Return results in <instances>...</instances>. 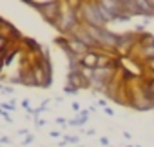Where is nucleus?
I'll use <instances>...</instances> for the list:
<instances>
[{
    "label": "nucleus",
    "mask_w": 154,
    "mask_h": 147,
    "mask_svg": "<svg viewBox=\"0 0 154 147\" xmlns=\"http://www.w3.org/2000/svg\"><path fill=\"white\" fill-rule=\"evenodd\" d=\"M76 15H78L80 22L84 26H94V27H105V22L102 20L98 9H96V4L87 0V2H82L78 8H76Z\"/></svg>",
    "instance_id": "nucleus-1"
},
{
    "label": "nucleus",
    "mask_w": 154,
    "mask_h": 147,
    "mask_svg": "<svg viewBox=\"0 0 154 147\" xmlns=\"http://www.w3.org/2000/svg\"><path fill=\"white\" fill-rule=\"evenodd\" d=\"M138 45V33L136 31H127V33H118L116 35V45L114 51L118 56H131L132 51Z\"/></svg>",
    "instance_id": "nucleus-2"
},
{
    "label": "nucleus",
    "mask_w": 154,
    "mask_h": 147,
    "mask_svg": "<svg viewBox=\"0 0 154 147\" xmlns=\"http://www.w3.org/2000/svg\"><path fill=\"white\" fill-rule=\"evenodd\" d=\"M82 22H80V18H78V15H76V9H72V8H67L65 11H62V15H60V18H58V22H56V29H58V33L60 35H63V36H69L76 27H78Z\"/></svg>",
    "instance_id": "nucleus-3"
},
{
    "label": "nucleus",
    "mask_w": 154,
    "mask_h": 147,
    "mask_svg": "<svg viewBox=\"0 0 154 147\" xmlns=\"http://www.w3.org/2000/svg\"><path fill=\"white\" fill-rule=\"evenodd\" d=\"M33 8L51 26H56V22H58V18L62 15V4H60V0H51V2H47V4H40V6H33Z\"/></svg>",
    "instance_id": "nucleus-4"
},
{
    "label": "nucleus",
    "mask_w": 154,
    "mask_h": 147,
    "mask_svg": "<svg viewBox=\"0 0 154 147\" xmlns=\"http://www.w3.org/2000/svg\"><path fill=\"white\" fill-rule=\"evenodd\" d=\"M67 86H72L74 89H89V82L84 78L80 71H67Z\"/></svg>",
    "instance_id": "nucleus-5"
},
{
    "label": "nucleus",
    "mask_w": 154,
    "mask_h": 147,
    "mask_svg": "<svg viewBox=\"0 0 154 147\" xmlns=\"http://www.w3.org/2000/svg\"><path fill=\"white\" fill-rule=\"evenodd\" d=\"M93 77H94L96 80L103 82V84H109L111 80H114V78H116V71H114V69H111V67H96Z\"/></svg>",
    "instance_id": "nucleus-6"
},
{
    "label": "nucleus",
    "mask_w": 154,
    "mask_h": 147,
    "mask_svg": "<svg viewBox=\"0 0 154 147\" xmlns=\"http://www.w3.org/2000/svg\"><path fill=\"white\" fill-rule=\"evenodd\" d=\"M80 64H82V67L96 69V65H98V49H91L84 56H80Z\"/></svg>",
    "instance_id": "nucleus-7"
},
{
    "label": "nucleus",
    "mask_w": 154,
    "mask_h": 147,
    "mask_svg": "<svg viewBox=\"0 0 154 147\" xmlns=\"http://www.w3.org/2000/svg\"><path fill=\"white\" fill-rule=\"evenodd\" d=\"M67 45H69V49H71L76 56H84L87 51H91L85 44H82L80 40H76V38H72V36H67Z\"/></svg>",
    "instance_id": "nucleus-8"
},
{
    "label": "nucleus",
    "mask_w": 154,
    "mask_h": 147,
    "mask_svg": "<svg viewBox=\"0 0 154 147\" xmlns=\"http://www.w3.org/2000/svg\"><path fill=\"white\" fill-rule=\"evenodd\" d=\"M20 80H22V86H27V87H38L36 78H35V75H33L31 65L26 67V69H22V73H20Z\"/></svg>",
    "instance_id": "nucleus-9"
},
{
    "label": "nucleus",
    "mask_w": 154,
    "mask_h": 147,
    "mask_svg": "<svg viewBox=\"0 0 154 147\" xmlns=\"http://www.w3.org/2000/svg\"><path fill=\"white\" fill-rule=\"evenodd\" d=\"M134 2H136V6H138V9H140L141 17H147V18L154 17V9H152V6H150L149 0H134Z\"/></svg>",
    "instance_id": "nucleus-10"
},
{
    "label": "nucleus",
    "mask_w": 154,
    "mask_h": 147,
    "mask_svg": "<svg viewBox=\"0 0 154 147\" xmlns=\"http://www.w3.org/2000/svg\"><path fill=\"white\" fill-rule=\"evenodd\" d=\"M94 4H96V9H98V13H100V17H102V20L105 22V26L109 24V22H114V15L107 9V8H103L98 0H94Z\"/></svg>",
    "instance_id": "nucleus-11"
},
{
    "label": "nucleus",
    "mask_w": 154,
    "mask_h": 147,
    "mask_svg": "<svg viewBox=\"0 0 154 147\" xmlns=\"http://www.w3.org/2000/svg\"><path fill=\"white\" fill-rule=\"evenodd\" d=\"M22 44H24V47H27L29 53H36V55H40L42 45H40L36 40H33V38H29V36H24V38H22Z\"/></svg>",
    "instance_id": "nucleus-12"
},
{
    "label": "nucleus",
    "mask_w": 154,
    "mask_h": 147,
    "mask_svg": "<svg viewBox=\"0 0 154 147\" xmlns=\"http://www.w3.org/2000/svg\"><path fill=\"white\" fill-rule=\"evenodd\" d=\"M122 9L127 15H131V17H141V13H140V9H138V6H136L134 0H127L125 4H122Z\"/></svg>",
    "instance_id": "nucleus-13"
},
{
    "label": "nucleus",
    "mask_w": 154,
    "mask_h": 147,
    "mask_svg": "<svg viewBox=\"0 0 154 147\" xmlns=\"http://www.w3.org/2000/svg\"><path fill=\"white\" fill-rule=\"evenodd\" d=\"M154 44V35L149 33V31H143V33H138V45L143 47V45H150Z\"/></svg>",
    "instance_id": "nucleus-14"
},
{
    "label": "nucleus",
    "mask_w": 154,
    "mask_h": 147,
    "mask_svg": "<svg viewBox=\"0 0 154 147\" xmlns=\"http://www.w3.org/2000/svg\"><path fill=\"white\" fill-rule=\"evenodd\" d=\"M11 47H13V42L8 38V35H6V33L0 31V55H6Z\"/></svg>",
    "instance_id": "nucleus-15"
},
{
    "label": "nucleus",
    "mask_w": 154,
    "mask_h": 147,
    "mask_svg": "<svg viewBox=\"0 0 154 147\" xmlns=\"http://www.w3.org/2000/svg\"><path fill=\"white\" fill-rule=\"evenodd\" d=\"M76 120L80 122V125H84V124L89 120V109H87V111H80V113H78V118H76Z\"/></svg>",
    "instance_id": "nucleus-16"
},
{
    "label": "nucleus",
    "mask_w": 154,
    "mask_h": 147,
    "mask_svg": "<svg viewBox=\"0 0 154 147\" xmlns=\"http://www.w3.org/2000/svg\"><path fill=\"white\" fill-rule=\"evenodd\" d=\"M63 142H65V143H67V142H69V143H76V142H78V136H72V134H65V136H63Z\"/></svg>",
    "instance_id": "nucleus-17"
},
{
    "label": "nucleus",
    "mask_w": 154,
    "mask_h": 147,
    "mask_svg": "<svg viewBox=\"0 0 154 147\" xmlns=\"http://www.w3.org/2000/svg\"><path fill=\"white\" fill-rule=\"evenodd\" d=\"M63 93H65V95H76V93H78V89H74L72 86H67V84H65V87H63Z\"/></svg>",
    "instance_id": "nucleus-18"
},
{
    "label": "nucleus",
    "mask_w": 154,
    "mask_h": 147,
    "mask_svg": "<svg viewBox=\"0 0 154 147\" xmlns=\"http://www.w3.org/2000/svg\"><path fill=\"white\" fill-rule=\"evenodd\" d=\"M2 109H4V111H13V109H15V102L11 100L9 104H2Z\"/></svg>",
    "instance_id": "nucleus-19"
},
{
    "label": "nucleus",
    "mask_w": 154,
    "mask_h": 147,
    "mask_svg": "<svg viewBox=\"0 0 154 147\" xmlns=\"http://www.w3.org/2000/svg\"><path fill=\"white\" fill-rule=\"evenodd\" d=\"M0 116H2L6 122H11V116H9V113H8V111H4L2 107H0Z\"/></svg>",
    "instance_id": "nucleus-20"
},
{
    "label": "nucleus",
    "mask_w": 154,
    "mask_h": 147,
    "mask_svg": "<svg viewBox=\"0 0 154 147\" xmlns=\"http://www.w3.org/2000/svg\"><path fill=\"white\" fill-rule=\"evenodd\" d=\"M0 93H4V95H13V87L11 86H2V91Z\"/></svg>",
    "instance_id": "nucleus-21"
},
{
    "label": "nucleus",
    "mask_w": 154,
    "mask_h": 147,
    "mask_svg": "<svg viewBox=\"0 0 154 147\" xmlns=\"http://www.w3.org/2000/svg\"><path fill=\"white\" fill-rule=\"evenodd\" d=\"M33 140H35V136H33V134H26V138H24V142H22V143H24V145H29Z\"/></svg>",
    "instance_id": "nucleus-22"
},
{
    "label": "nucleus",
    "mask_w": 154,
    "mask_h": 147,
    "mask_svg": "<svg viewBox=\"0 0 154 147\" xmlns=\"http://www.w3.org/2000/svg\"><path fill=\"white\" fill-rule=\"evenodd\" d=\"M100 143H102V145H105V147H109V145H111V142H109V138H107V136H102V138H100Z\"/></svg>",
    "instance_id": "nucleus-23"
},
{
    "label": "nucleus",
    "mask_w": 154,
    "mask_h": 147,
    "mask_svg": "<svg viewBox=\"0 0 154 147\" xmlns=\"http://www.w3.org/2000/svg\"><path fill=\"white\" fill-rule=\"evenodd\" d=\"M0 143H11V136H2V138H0Z\"/></svg>",
    "instance_id": "nucleus-24"
},
{
    "label": "nucleus",
    "mask_w": 154,
    "mask_h": 147,
    "mask_svg": "<svg viewBox=\"0 0 154 147\" xmlns=\"http://www.w3.org/2000/svg\"><path fill=\"white\" fill-rule=\"evenodd\" d=\"M71 107H72L74 111H78V113H80V104H78V102H72V104H71Z\"/></svg>",
    "instance_id": "nucleus-25"
},
{
    "label": "nucleus",
    "mask_w": 154,
    "mask_h": 147,
    "mask_svg": "<svg viewBox=\"0 0 154 147\" xmlns=\"http://www.w3.org/2000/svg\"><path fill=\"white\" fill-rule=\"evenodd\" d=\"M69 125H74V127H82L78 120H69Z\"/></svg>",
    "instance_id": "nucleus-26"
},
{
    "label": "nucleus",
    "mask_w": 154,
    "mask_h": 147,
    "mask_svg": "<svg viewBox=\"0 0 154 147\" xmlns=\"http://www.w3.org/2000/svg\"><path fill=\"white\" fill-rule=\"evenodd\" d=\"M103 111H105V114H109V116H112V114H114V111H112L111 107H105Z\"/></svg>",
    "instance_id": "nucleus-27"
},
{
    "label": "nucleus",
    "mask_w": 154,
    "mask_h": 147,
    "mask_svg": "<svg viewBox=\"0 0 154 147\" xmlns=\"http://www.w3.org/2000/svg\"><path fill=\"white\" fill-rule=\"evenodd\" d=\"M49 136H51V138H58V136H60V133H58V131H51V133H49Z\"/></svg>",
    "instance_id": "nucleus-28"
},
{
    "label": "nucleus",
    "mask_w": 154,
    "mask_h": 147,
    "mask_svg": "<svg viewBox=\"0 0 154 147\" xmlns=\"http://www.w3.org/2000/svg\"><path fill=\"white\" fill-rule=\"evenodd\" d=\"M98 105H100V107H103V109H105V107H107V102H105V100H98Z\"/></svg>",
    "instance_id": "nucleus-29"
},
{
    "label": "nucleus",
    "mask_w": 154,
    "mask_h": 147,
    "mask_svg": "<svg viewBox=\"0 0 154 147\" xmlns=\"http://www.w3.org/2000/svg\"><path fill=\"white\" fill-rule=\"evenodd\" d=\"M2 67H4V55H0V71H2Z\"/></svg>",
    "instance_id": "nucleus-30"
},
{
    "label": "nucleus",
    "mask_w": 154,
    "mask_h": 147,
    "mask_svg": "<svg viewBox=\"0 0 154 147\" xmlns=\"http://www.w3.org/2000/svg\"><path fill=\"white\" fill-rule=\"evenodd\" d=\"M56 122H58V124H62V125H63V124H65V118H56Z\"/></svg>",
    "instance_id": "nucleus-31"
},
{
    "label": "nucleus",
    "mask_w": 154,
    "mask_h": 147,
    "mask_svg": "<svg viewBox=\"0 0 154 147\" xmlns=\"http://www.w3.org/2000/svg\"><path fill=\"white\" fill-rule=\"evenodd\" d=\"M18 134H29V133H27V129H20V131H18Z\"/></svg>",
    "instance_id": "nucleus-32"
},
{
    "label": "nucleus",
    "mask_w": 154,
    "mask_h": 147,
    "mask_svg": "<svg viewBox=\"0 0 154 147\" xmlns=\"http://www.w3.org/2000/svg\"><path fill=\"white\" fill-rule=\"evenodd\" d=\"M85 134H87V136H93V134H94V131H93V129H89V131H85Z\"/></svg>",
    "instance_id": "nucleus-33"
},
{
    "label": "nucleus",
    "mask_w": 154,
    "mask_h": 147,
    "mask_svg": "<svg viewBox=\"0 0 154 147\" xmlns=\"http://www.w3.org/2000/svg\"><path fill=\"white\" fill-rule=\"evenodd\" d=\"M149 2H150V6H152V9H154V0H149Z\"/></svg>",
    "instance_id": "nucleus-34"
},
{
    "label": "nucleus",
    "mask_w": 154,
    "mask_h": 147,
    "mask_svg": "<svg viewBox=\"0 0 154 147\" xmlns=\"http://www.w3.org/2000/svg\"><path fill=\"white\" fill-rule=\"evenodd\" d=\"M118 2H120V4H125V2H127V0H118Z\"/></svg>",
    "instance_id": "nucleus-35"
},
{
    "label": "nucleus",
    "mask_w": 154,
    "mask_h": 147,
    "mask_svg": "<svg viewBox=\"0 0 154 147\" xmlns=\"http://www.w3.org/2000/svg\"><path fill=\"white\" fill-rule=\"evenodd\" d=\"M0 91H2V84H0Z\"/></svg>",
    "instance_id": "nucleus-36"
},
{
    "label": "nucleus",
    "mask_w": 154,
    "mask_h": 147,
    "mask_svg": "<svg viewBox=\"0 0 154 147\" xmlns=\"http://www.w3.org/2000/svg\"><path fill=\"white\" fill-rule=\"evenodd\" d=\"M76 147H84V145H76Z\"/></svg>",
    "instance_id": "nucleus-37"
},
{
    "label": "nucleus",
    "mask_w": 154,
    "mask_h": 147,
    "mask_svg": "<svg viewBox=\"0 0 154 147\" xmlns=\"http://www.w3.org/2000/svg\"><path fill=\"white\" fill-rule=\"evenodd\" d=\"M127 147H132V145H127Z\"/></svg>",
    "instance_id": "nucleus-38"
},
{
    "label": "nucleus",
    "mask_w": 154,
    "mask_h": 147,
    "mask_svg": "<svg viewBox=\"0 0 154 147\" xmlns=\"http://www.w3.org/2000/svg\"><path fill=\"white\" fill-rule=\"evenodd\" d=\"M136 147H140V145H136Z\"/></svg>",
    "instance_id": "nucleus-39"
}]
</instances>
